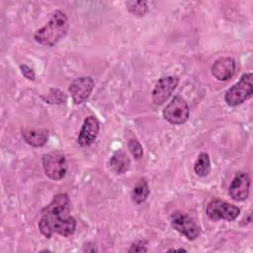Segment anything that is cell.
<instances>
[{"instance_id": "6da1fadb", "label": "cell", "mask_w": 253, "mask_h": 253, "mask_svg": "<svg viewBox=\"0 0 253 253\" xmlns=\"http://www.w3.org/2000/svg\"><path fill=\"white\" fill-rule=\"evenodd\" d=\"M70 200L65 193L57 194L51 202L42 209L39 229L46 238L55 232L61 236L72 235L76 229V220L69 214Z\"/></svg>"}, {"instance_id": "7a4b0ae2", "label": "cell", "mask_w": 253, "mask_h": 253, "mask_svg": "<svg viewBox=\"0 0 253 253\" xmlns=\"http://www.w3.org/2000/svg\"><path fill=\"white\" fill-rule=\"evenodd\" d=\"M69 24L66 15L60 10H55L48 22L35 32L34 40L40 44L53 46L66 36Z\"/></svg>"}, {"instance_id": "3957f363", "label": "cell", "mask_w": 253, "mask_h": 253, "mask_svg": "<svg viewBox=\"0 0 253 253\" xmlns=\"http://www.w3.org/2000/svg\"><path fill=\"white\" fill-rule=\"evenodd\" d=\"M252 73H244L239 81L233 84L224 94V100L230 107H236L251 98L253 94Z\"/></svg>"}, {"instance_id": "277c9868", "label": "cell", "mask_w": 253, "mask_h": 253, "mask_svg": "<svg viewBox=\"0 0 253 253\" xmlns=\"http://www.w3.org/2000/svg\"><path fill=\"white\" fill-rule=\"evenodd\" d=\"M42 167L45 175L54 181L61 180L67 171L65 155L60 150H53L42 156Z\"/></svg>"}, {"instance_id": "5b68a950", "label": "cell", "mask_w": 253, "mask_h": 253, "mask_svg": "<svg viewBox=\"0 0 253 253\" xmlns=\"http://www.w3.org/2000/svg\"><path fill=\"white\" fill-rule=\"evenodd\" d=\"M206 213L210 219L214 221L219 219L232 221L239 215L240 210L232 204L219 199H213L208 204Z\"/></svg>"}, {"instance_id": "8992f818", "label": "cell", "mask_w": 253, "mask_h": 253, "mask_svg": "<svg viewBox=\"0 0 253 253\" xmlns=\"http://www.w3.org/2000/svg\"><path fill=\"white\" fill-rule=\"evenodd\" d=\"M189 106L184 98L175 96L164 108L163 117L171 125H182L189 119Z\"/></svg>"}, {"instance_id": "52a82bcc", "label": "cell", "mask_w": 253, "mask_h": 253, "mask_svg": "<svg viewBox=\"0 0 253 253\" xmlns=\"http://www.w3.org/2000/svg\"><path fill=\"white\" fill-rule=\"evenodd\" d=\"M171 225L189 240H195L201 233V228L197 222L191 216L181 211L173 212L171 215Z\"/></svg>"}, {"instance_id": "ba28073f", "label": "cell", "mask_w": 253, "mask_h": 253, "mask_svg": "<svg viewBox=\"0 0 253 253\" xmlns=\"http://www.w3.org/2000/svg\"><path fill=\"white\" fill-rule=\"evenodd\" d=\"M95 82L90 76H82L74 79L69 85V93L75 105L85 103L91 95Z\"/></svg>"}, {"instance_id": "9c48e42d", "label": "cell", "mask_w": 253, "mask_h": 253, "mask_svg": "<svg viewBox=\"0 0 253 253\" xmlns=\"http://www.w3.org/2000/svg\"><path fill=\"white\" fill-rule=\"evenodd\" d=\"M179 83V79L176 76H166L160 78L151 93L152 102L155 105H162L171 96Z\"/></svg>"}, {"instance_id": "30bf717a", "label": "cell", "mask_w": 253, "mask_h": 253, "mask_svg": "<svg viewBox=\"0 0 253 253\" xmlns=\"http://www.w3.org/2000/svg\"><path fill=\"white\" fill-rule=\"evenodd\" d=\"M250 188V176L246 172H238L231 181L228 194L232 200L243 202L248 198Z\"/></svg>"}, {"instance_id": "8fae6325", "label": "cell", "mask_w": 253, "mask_h": 253, "mask_svg": "<svg viewBox=\"0 0 253 253\" xmlns=\"http://www.w3.org/2000/svg\"><path fill=\"white\" fill-rule=\"evenodd\" d=\"M100 130V123L94 116H89L85 118L78 138L77 142L80 146L86 147L91 145L97 138Z\"/></svg>"}, {"instance_id": "7c38bea8", "label": "cell", "mask_w": 253, "mask_h": 253, "mask_svg": "<svg viewBox=\"0 0 253 253\" xmlns=\"http://www.w3.org/2000/svg\"><path fill=\"white\" fill-rule=\"evenodd\" d=\"M235 71V61L230 56H221L211 65V74L218 81H227Z\"/></svg>"}, {"instance_id": "4fadbf2b", "label": "cell", "mask_w": 253, "mask_h": 253, "mask_svg": "<svg viewBox=\"0 0 253 253\" xmlns=\"http://www.w3.org/2000/svg\"><path fill=\"white\" fill-rule=\"evenodd\" d=\"M22 136L29 145L34 147H42L48 139V130L45 128L25 127L22 129Z\"/></svg>"}, {"instance_id": "5bb4252c", "label": "cell", "mask_w": 253, "mask_h": 253, "mask_svg": "<svg viewBox=\"0 0 253 253\" xmlns=\"http://www.w3.org/2000/svg\"><path fill=\"white\" fill-rule=\"evenodd\" d=\"M130 166V160L126 153L123 150L115 152L110 159L111 169L118 175L126 173Z\"/></svg>"}, {"instance_id": "9a60e30c", "label": "cell", "mask_w": 253, "mask_h": 253, "mask_svg": "<svg viewBox=\"0 0 253 253\" xmlns=\"http://www.w3.org/2000/svg\"><path fill=\"white\" fill-rule=\"evenodd\" d=\"M149 195L148 184L145 179H140L132 188L131 200L134 204L140 205L146 201Z\"/></svg>"}, {"instance_id": "2e32d148", "label": "cell", "mask_w": 253, "mask_h": 253, "mask_svg": "<svg viewBox=\"0 0 253 253\" xmlns=\"http://www.w3.org/2000/svg\"><path fill=\"white\" fill-rule=\"evenodd\" d=\"M194 171L199 177H206L211 172L210 156L206 152H201L194 164Z\"/></svg>"}, {"instance_id": "e0dca14e", "label": "cell", "mask_w": 253, "mask_h": 253, "mask_svg": "<svg viewBox=\"0 0 253 253\" xmlns=\"http://www.w3.org/2000/svg\"><path fill=\"white\" fill-rule=\"evenodd\" d=\"M126 6L128 12L136 17H142L148 11L146 1H126Z\"/></svg>"}, {"instance_id": "ac0fdd59", "label": "cell", "mask_w": 253, "mask_h": 253, "mask_svg": "<svg viewBox=\"0 0 253 253\" xmlns=\"http://www.w3.org/2000/svg\"><path fill=\"white\" fill-rule=\"evenodd\" d=\"M127 148H128L130 154L134 157V159L139 160L142 158V156H143L142 146H141L140 142L135 137H131L128 139Z\"/></svg>"}, {"instance_id": "d6986e66", "label": "cell", "mask_w": 253, "mask_h": 253, "mask_svg": "<svg viewBox=\"0 0 253 253\" xmlns=\"http://www.w3.org/2000/svg\"><path fill=\"white\" fill-rule=\"evenodd\" d=\"M147 250L148 249L146 248V241L138 240L131 244L130 248L128 249V252H147Z\"/></svg>"}, {"instance_id": "ffe728a7", "label": "cell", "mask_w": 253, "mask_h": 253, "mask_svg": "<svg viewBox=\"0 0 253 253\" xmlns=\"http://www.w3.org/2000/svg\"><path fill=\"white\" fill-rule=\"evenodd\" d=\"M20 70H21V73L23 74V76L26 77L27 79L32 80V81H34V80L36 79L35 72H34L33 68H31L29 65H27V64H21V65H20Z\"/></svg>"}, {"instance_id": "44dd1931", "label": "cell", "mask_w": 253, "mask_h": 253, "mask_svg": "<svg viewBox=\"0 0 253 253\" xmlns=\"http://www.w3.org/2000/svg\"><path fill=\"white\" fill-rule=\"evenodd\" d=\"M168 251H180V252L185 251V252H186L187 250H186V249H183V248H179V249H175V248H174V249H169Z\"/></svg>"}]
</instances>
